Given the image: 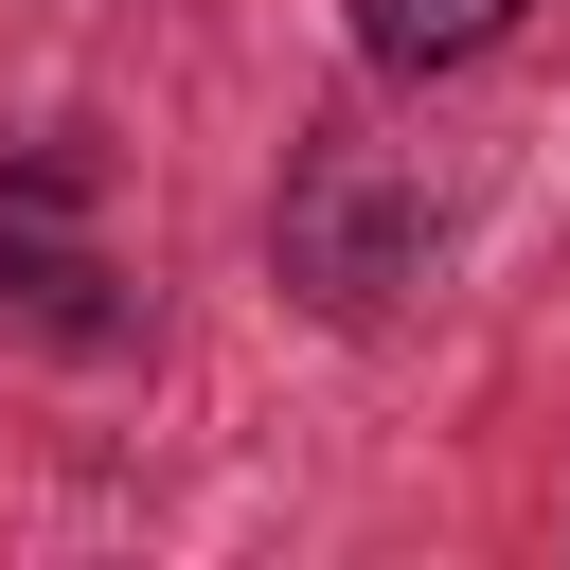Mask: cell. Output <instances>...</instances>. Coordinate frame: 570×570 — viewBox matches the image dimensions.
I'll return each mask as SVG.
<instances>
[{"label": "cell", "mask_w": 570, "mask_h": 570, "mask_svg": "<svg viewBox=\"0 0 570 570\" xmlns=\"http://www.w3.org/2000/svg\"><path fill=\"white\" fill-rule=\"evenodd\" d=\"M392 249H410V214H392L374 142H321V160H303V196H285V267L356 321V303H392Z\"/></svg>", "instance_id": "2"}, {"label": "cell", "mask_w": 570, "mask_h": 570, "mask_svg": "<svg viewBox=\"0 0 570 570\" xmlns=\"http://www.w3.org/2000/svg\"><path fill=\"white\" fill-rule=\"evenodd\" d=\"M0 303H18L36 338H71V356L125 338V267L89 249V160H71V142H18V160H0Z\"/></svg>", "instance_id": "1"}, {"label": "cell", "mask_w": 570, "mask_h": 570, "mask_svg": "<svg viewBox=\"0 0 570 570\" xmlns=\"http://www.w3.org/2000/svg\"><path fill=\"white\" fill-rule=\"evenodd\" d=\"M499 36H517V0H356V53L374 71H463Z\"/></svg>", "instance_id": "3"}]
</instances>
